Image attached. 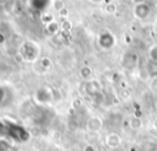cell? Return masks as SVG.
<instances>
[{
	"label": "cell",
	"mask_w": 157,
	"mask_h": 151,
	"mask_svg": "<svg viewBox=\"0 0 157 151\" xmlns=\"http://www.w3.org/2000/svg\"><path fill=\"white\" fill-rule=\"evenodd\" d=\"M4 41H5V36H4V34H2L1 32H0V44H1V43H2Z\"/></svg>",
	"instance_id": "cell-16"
},
{
	"label": "cell",
	"mask_w": 157,
	"mask_h": 151,
	"mask_svg": "<svg viewBox=\"0 0 157 151\" xmlns=\"http://www.w3.org/2000/svg\"><path fill=\"white\" fill-rule=\"evenodd\" d=\"M135 5H137V4H142V2H145V0H131Z\"/></svg>",
	"instance_id": "cell-15"
},
{
	"label": "cell",
	"mask_w": 157,
	"mask_h": 151,
	"mask_svg": "<svg viewBox=\"0 0 157 151\" xmlns=\"http://www.w3.org/2000/svg\"><path fill=\"white\" fill-rule=\"evenodd\" d=\"M155 27H156V29H157V22H156V26H155Z\"/></svg>",
	"instance_id": "cell-18"
},
{
	"label": "cell",
	"mask_w": 157,
	"mask_h": 151,
	"mask_svg": "<svg viewBox=\"0 0 157 151\" xmlns=\"http://www.w3.org/2000/svg\"><path fill=\"white\" fill-rule=\"evenodd\" d=\"M98 43L103 49H110L115 44V37L110 32H103L98 38Z\"/></svg>",
	"instance_id": "cell-2"
},
{
	"label": "cell",
	"mask_w": 157,
	"mask_h": 151,
	"mask_svg": "<svg viewBox=\"0 0 157 151\" xmlns=\"http://www.w3.org/2000/svg\"><path fill=\"white\" fill-rule=\"evenodd\" d=\"M20 53L22 55V58L25 60H28V61H32V60H36V58L38 56V53H39V48L36 43L33 42H25L21 48H20Z\"/></svg>",
	"instance_id": "cell-1"
},
{
	"label": "cell",
	"mask_w": 157,
	"mask_h": 151,
	"mask_svg": "<svg viewBox=\"0 0 157 151\" xmlns=\"http://www.w3.org/2000/svg\"><path fill=\"white\" fill-rule=\"evenodd\" d=\"M45 28H47V31H48L49 33H56L58 29H59V25H58L55 21H52L50 23L45 25Z\"/></svg>",
	"instance_id": "cell-10"
},
{
	"label": "cell",
	"mask_w": 157,
	"mask_h": 151,
	"mask_svg": "<svg viewBox=\"0 0 157 151\" xmlns=\"http://www.w3.org/2000/svg\"><path fill=\"white\" fill-rule=\"evenodd\" d=\"M105 142H107V145L109 147H118L120 145V142H121V139H120V136L118 134L110 133V134H108V136L105 139Z\"/></svg>",
	"instance_id": "cell-5"
},
{
	"label": "cell",
	"mask_w": 157,
	"mask_h": 151,
	"mask_svg": "<svg viewBox=\"0 0 157 151\" xmlns=\"http://www.w3.org/2000/svg\"><path fill=\"white\" fill-rule=\"evenodd\" d=\"M0 149H1V151H9L10 144L5 140H0Z\"/></svg>",
	"instance_id": "cell-13"
},
{
	"label": "cell",
	"mask_w": 157,
	"mask_h": 151,
	"mask_svg": "<svg viewBox=\"0 0 157 151\" xmlns=\"http://www.w3.org/2000/svg\"><path fill=\"white\" fill-rule=\"evenodd\" d=\"M130 126H131L132 129H139V128H141V126H142L141 119H140V118H132V119L130 120Z\"/></svg>",
	"instance_id": "cell-12"
},
{
	"label": "cell",
	"mask_w": 157,
	"mask_h": 151,
	"mask_svg": "<svg viewBox=\"0 0 157 151\" xmlns=\"http://www.w3.org/2000/svg\"><path fill=\"white\" fill-rule=\"evenodd\" d=\"M102 125H103V123H102V119L99 117H92L87 122V128L91 131H98V130H101L102 129Z\"/></svg>",
	"instance_id": "cell-4"
},
{
	"label": "cell",
	"mask_w": 157,
	"mask_h": 151,
	"mask_svg": "<svg viewBox=\"0 0 157 151\" xmlns=\"http://www.w3.org/2000/svg\"><path fill=\"white\" fill-rule=\"evenodd\" d=\"M150 11H151V7L147 4H145V2L137 4V5L134 6V16L136 18H139V20L146 18L150 15Z\"/></svg>",
	"instance_id": "cell-3"
},
{
	"label": "cell",
	"mask_w": 157,
	"mask_h": 151,
	"mask_svg": "<svg viewBox=\"0 0 157 151\" xmlns=\"http://www.w3.org/2000/svg\"><path fill=\"white\" fill-rule=\"evenodd\" d=\"M91 2H93V4H101V2H103L104 0H90Z\"/></svg>",
	"instance_id": "cell-17"
},
{
	"label": "cell",
	"mask_w": 157,
	"mask_h": 151,
	"mask_svg": "<svg viewBox=\"0 0 157 151\" xmlns=\"http://www.w3.org/2000/svg\"><path fill=\"white\" fill-rule=\"evenodd\" d=\"M104 11H105V14H108V15H113V14L117 12V5L113 4V2H108V4H105V6H104Z\"/></svg>",
	"instance_id": "cell-9"
},
{
	"label": "cell",
	"mask_w": 157,
	"mask_h": 151,
	"mask_svg": "<svg viewBox=\"0 0 157 151\" xmlns=\"http://www.w3.org/2000/svg\"><path fill=\"white\" fill-rule=\"evenodd\" d=\"M48 4H49V0H31V5L36 10H43Z\"/></svg>",
	"instance_id": "cell-7"
},
{
	"label": "cell",
	"mask_w": 157,
	"mask_h": 151,
	"mask_svg": "<svg viewBox=\"0 0 157 151\" xmlns=\"http://www.w3.org/2000/svg\"><path fill=\"white\" fill-rule=\"evenodd\" d=\"M148 56L151 59V61H155L157 63V44H153L150 50H148Z\"/></svg>",
	"instance_id": "cell-8"
},
{
	"label": "cell",
	"mask_w": 157,
	"mask_h": 151,
	"mask_svg": "<svg viewBox=\"0 0 157 151\" xmlns=\"http://www.w3.org/2000/svg\"><path fill=\"white\" fill-rule=\"evenodd\" d=\"M101 90V85L98 83V81L96 80H91L87 82L86 85V91L90 93V95H97Z\"/></svg>",
	"instance_id": "cell-6"
},
{
	"label": "cell",
	"mask_w": 157,
	"mask_h": 151,
	"mask_svg": "<svg viewBox=\"0 0 157 151\" xmlns=\"http://www.w3.org/2000/svg\"><path fill=\"white\" fill-rule=\"evenodd\" d=\"M82 151H97V150H96V147H94L93 145H91V144H87V145H85V146H83Z\"/></svg>",
	"instance_id": "cell-14"
},
{
	"label": "cell",
	"mask_w": 157,
	"mask_h": 151,
	"mask_svg": "<svg viewBox=\"0 0 157 151\" xmlns=\"http://www.w3.org/2000/svg\"><path fill=\"white\" fill-rule=\"evenodd\" d=\"M81 76H82V79H85V80H87V79H90L91 76H92V70H91V68L90 66H83L82 69H81Z\"/></svg>",
	"instance_id": "cell-11"
}]
</instances>
